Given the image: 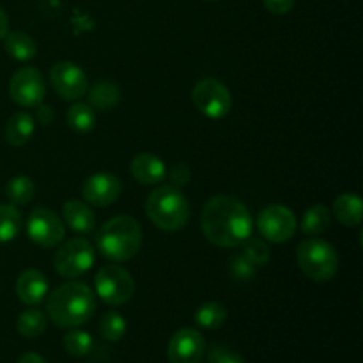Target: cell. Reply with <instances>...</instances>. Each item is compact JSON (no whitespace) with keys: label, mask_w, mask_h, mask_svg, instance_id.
Segmentation results:
<instances>
[{"label":"cell","mask_w":363,"mask_h":363,"mask_svg":"<svg viewBox=\"0 0 363 363\" xmlns=\"http://www.w3.org/2000/svg\"><path fill=\"white\" fill-rule=\"evenodd\" d=\"M87 98H89V105L94 106L96 110H110L119 103L121 98V91L113 82H106V80H99L92 85L91 89H87Z\"/></svg>","instance_id":"cell-21"},{"label":"cell","mask_w":363,"mask_h":363,"mask_svg":"<svg viewBox=\"0 0 363 363\" xmlns=\"http://www.w3.org/2000/svg\"><path fill=\"white\" fill-rule=\"evenodd\" d=\"M35 184L30 177L16 176L6 184V197L13 206H25L34 199Z\"/></svg>","instance_id":"cell-25"},{"label":"cell","mask_w":363,"mask_h":363,"mask_svg":"<svg viewBox=\"0 0 363 363\" xmlns=\"http://www.w3.org/2000/svg\"><path fill=\"white\" fill-rule=\"evenodd\" d=\"M38 121L41 124H50L53 121V112L50 106H43V105H38Z\"/></svg>","instance_id":"cell-35"},{"label":"cell","mask_w":363,"mask_h":363,"mask_svg":"<svg viewBox=\"0 0 363 363\" xmlns=\"http://www.w3.org/2000/svg\"><path fill=\"white\" fill-rule=\"evenodd\" d=\"M99 333L108 342H117L126 333V319L117 312H106L99 321Z\"/></svg>","instance_id":"cell-29"},{"label":"cell","mask_w":363,"mask_h":363,"mask_svg":"<svg viewBox=\"0 0 363 363\" xmlns=\"http://www.w3.org/2000/svg\"><path fill=\"white\" fill-rule=\"evenodd\" d=\"M296 261L303 275L314 282H328L339 272L337 250L325 240L311 238L298 245Z\"/></svg>","instance_id":"cell-5"},{"label":"cell","mask_w":363,"mask_h":363,"mask_svg":"<svg viewBox=\"0 0 363 363\" xmlns=\"http://www.w3.org/2000/svg\"><path fill=\"white\" fill-rule=\"evenodd\" d=\"M241 245H243V255L254 266H264L268 264L269 259H272V250H269L268 245L264 243V240L250 236Z\"/></svg>","instance_id":"cell-30"},{"label":"cell","mask_w":363,"mask_h":363,"mask_svg":"<svg viewBox=\"0 0 363 363\" xmlns=\"http://www.w3.org/2000/svg\"><path fill=\"white\" fill-rule=\"evenodd\" d=\"M209 362L211 363H245L243 357H241L240 353L229 350L227 346H220V344L211 346V350H209Z\"/></svg>","instance_id":"cell-32"},{"label":"cell","mask_w":363,"mask_h":363,"mask_svg":"<svg viewBox=\"0 0 363 363\" xmlns=\"http://www.w3.org/2000/svg\"><path fill=\"white\" fill-rule=\"evenodd\" d=\"M96 294L105 301L106 305H124L133 298L135 280L126 268L119 264H106L96 273L94 280Z\"/></svg>","instance_id":"cell-6"},{"label":"cell","mask_w":363,"mask_h":363,"mask_svg":"<svg viewBox=\"0 0 363 363\" xmlns=\"http://www.w3.org/2000/svg\"><path fill=\"white\" fill-rule=\"evenodd\" d=\"M16 328L20 335L27 337V339H34V337H39L46 330V315L39 308H28V311L20 314L16 321Z\"/></svg>","instance_id":"cell-27"},{"label":"cell","mask_w":363,"mask_h":363,"mask_svg":"<svg viewBox=\"0 0 363 363\" xmlns=\"http://www.w3.org/2000/svg\"><path fill=\"white\" fill-rule=\"evenodd\" d=\"M332 222V213L325 204H314L305 211L301 218V230L307 236H318L323 234L330 227Z\"/></svg>","instance_id":"cell-22"},{"label":"cell","mask_w":363,"mask_h":363,"mask_svg":"<svg viewBox=\"0 0 363 363\" xmlns=\"http://www.w3.org/2000/svg\"><path fill=\"white\" fill-rule=\"evenodd\" d=\"M16 294L21 303L39 305L48 294V280L38 269H25L16 280Z\"/></svg>","instance_id":"cell-15"},{"label":"cell","mask_w":363,"mask_h":363,"mask_svg":"<svg viewBox=\"0 0 363 363\" xmlns=\"http://www.w3.org/2000/svg\"><path fill=\"white\" fill-rule=\"evenodd\" d=\"M21 215L13 204H0V243H9L20 234Z\"/></svg>","instance_id":"cell-26"},{"label":"cell","mask_w":363,"mask_h":363,"mask_svg":"<svg viewBox=\"0 0 363 363\" xmlns=\"http://www.w3.org/2000/svg\"><path fill=\"white\" fill-rule=\"evenodd\" d=\"M50 82H52L53 91L66 101H77L82 96H85L89 89V78L85 71L67 60L53 64L50 69Z\"/></svg>","instance_id":"cell-11"},{"label":"cell","mask_w":363,"mask_h":363,"mask_svg":"<svg viewBox=\"0 0 363 363\" xmlns=\"http://www.w3.org/2000/svg\"><path fill=\"white\" fill-rule=\"evenodd\" d=\"M46 312L59 328H78L94 315V293L84 282H66L52 291Z\"/></svg>","instance_id":"cell-2"},{"label":"cell","mask_w":363,"mask_h":363,"mask_svg":"<svg viewBox=\"0 0 363 363\" xmlns=\"http://www.w3.org/2000/svg\"><path fill=\"white\" fill-rule=\"evenodd\" d=\"M170 363H201L206 354V340L197 330L181 328L169 342Z\"/></svg>","instance_id":"cell-13"},{"label":"cell","mask_w":363,"mask_h":363,"mask_svg":"<svg viewBox=\"0 0 363 363\" xmlns=\"http://www.w3.org/2000/svg\"><path fill=\"white\" fill-rule=\"evenodd\" d=\"M46 92L45 78L35 67H21L9 82V94L16 105L32 108L43 103Z\"/></svg>","instance_id":"cell-10"},{"label":"cell","mask_w":363,"mask_h":363,"mask_svg":"<svg viewBox=\"0 0 363 363\" xmlns=\"http://www.w3.org/2000/svg\"><path fill=\"white\" fill-rule=\"evenodd\" d=\"M27 234L39 247H57L64 240V223L50 209L35 208L27 220Z\"/></svg>","instance_id":"cell-12"},{"label":"cell","mask_w":363,"mask_h":363,"mask_svg":"<svg viewBox=\"0 0 363 363\" xmlns=\"http://www.w3.org/2000/svg\"><path fill=\"white\" fill-rule=\"evenodd\" d=\"M262 2L273 14H287L294 7V0H262Z\"/></svg>","instance_id":"cell-34"},{"label":"cell","mask_w":363,"mask_h":363,"mask_svg":"<svg viewBox=\"0 0 363 363\" xmlns=\"http://www.w3.org/2000/svg\"><path fill=\"white\" fill-rule=\"evenodd\" d=\"M191 101L195 108L208 119H222L233 108V96L229 89L215 78L197 82L191 91Z\"/></svg>","instance_id":"cell-8"},{"label":"cell","mask_w":363,"mask_h":363,"mask_svg":"<svg viewBox=\"0 0 363 363\" xmlns=\"http://www.w3.org/2000/svg\"><path fill=\"white\" fill-rule=\"evenodd\" d=\"M335 218L344 227H358L363 220V202L360 195L342 194L333 201Z\"/></svg>","instance_id":"cell-18"},{"label":"cell","mask_w":363,"mask_h":363,"mask_svg":"<svg viewBox=\"0 0 363 363\" xmlns=\"http://www.w3.org/2000/svg\"><path fill=\"white\" fill-rule=\"evenodd\" d=\"M259 233L272 243H286L296 233V216L287 206L269 204L259 213Z\"/></svg>","instance_id":"cell-9"},{"label":"cell","mask_w":363,"mask_h":363,"mask_svg":"<svg viewBox=\"0 0 363 363\" xmlns=\"http://www.w3.org/2000/svg\"><path fill=\"white\" fill-rule=\"evenodd\" d=\"M35 121L30 113L16 112L6 124V140L14 147L25 145L34 135Z\"/></svg>","instance_id":"cell-19"},{"label":"cell","mask_w":363,"mask_h":363,"mask_svg":"<svg viewBox=\"0 0 363 363\" xmlns=\"http://www.w3.org/2000/svg\"><path fill=\"white\" fill-rule=\"evenodd\" d=\"M142 227L133 216L119 215L103 223L96 234V248L113 262H126L140 252Z\"/></svg>","instance_id":"cell-3"},{"label":"cell","mask_w":363,"mask_h":363,"mask_svg":"<svg viewBox=\"0 0 363 363\" xmlns=\"http://www.w3.org/2000/svg\"><path fill=\"white\" fill-rule=\"evenodd\" d=\"M169 176H170V181L174 183V186L183 188V186H186L188 183H190L191 170H190V167L186 165V163H177V165H174L172 169H170Z\"/></svg>","instance_id":"cell-33"},{"label":"cell","mask_w":363,"mask_h":363,"mask_svg":"<svg viewBox=\"0 0 363 363\" xmlns=\"http://www.w3.org/2000/svg\"><path fill=\"white\" fill-rule=\"evenodd\" d=\"M7 32H9V18H7L6 11L0 7V39L6 38Z\"/></svg>","instance_id":"cell-36"},{"label":"cell","mask_w":363,"mask_h":363,"mask_svg":"<svg viewBox=\"0 0 363 363\" xmlns=\"http://www.w3.org/2000/svg\"><path fill=\"white\" fill-rule=\"evenodd\" d=\"M123 191V183L117 176L110 172H98L87 177L82 186V195L85 201L96 208H106L119 199Z\"/></svg>","instance_id":"cell-14"},{"label":"cell","mask_w":363,"mask_h":363,"mask_svg":"<svg viewBox=\"0 0 363 363\" xmlns=\"http://www.w3.org/2000/svg\"><path fill=\"white\" fill-rule=\"evenodd\" d=\"M201 227L211 245L236 248L252 236L254 222L243 202L230 195H215L202 208Z\"/></svg>","instance_id":"cell-1"},{"label":"cell","mask_w":363,"mask_h":363,"mask_svg":"<svg viewBox=\"0 0 363 363\" xmlns=\"http://www.w3.org/2000/svg\"><path fill=\"white\" fill-rule=\"evenodd\" d=\"M64 222L71 230L80 234H89L96 227V215L87 204L80 201H67L62 206Z\"/></svg>","instance_id":"cell-17"},{"label":"cell","mask_w":363,"mask_h":363,"mask_svg":"<svg viewBox=\"0 0 363 363\" xmlns=\"http://www.w3.org/2000/svg\"><path fill=\"white\" fill-rule=\"evenodd\" d=\"M18 363H46L45 358L38 353H25L23 357L18 360Z\"/></svg>","instance_id":"cell-37"},{"label":"cell","mask_w":363,"mask_h":363,"mask_svg":"<svg viewBox=\"0 0 363 363\" xmlns=\"http://www.w3.org/2000/svg\"><path fill=\"white\" fill-rule=\"evenodd\" d=\"M4 48L13 59L21 60V62L32 60L38 53V45H35L34 39L21 30L7 32L6 38H4Z\"/></svg>","instance_id":"cell-20"},{"label":"cell","mask_w":363,"mask_h":363,"mask_svg":"<svg viewBox=\"0 0 363 363\" xmlns=\"http://www.w3.org/2000/svg\"><path fill=\"white\" fill-rule=\"evenodd\" d=\"M94 247H92L87 240L74 238V240L66 241V243L55 252L53 266H55L57 273H59L60 277L73 280L85 275V273L94 266Z\"/></svg>","instance_id":"cell-7"},{"label":"cell","mask_w":363,"mask_h":363,"mask_svg":"<svg viewBox=\"0 0 363 363\" xmlns=\"http://www.w3.org/2000/svg\"><path fill=\"white\" fill-rule=\"evenodd\" d=\"M206 2H215V0H206Z\"/></svg>","instance_id":"cell-38"},{"label":"cell","mask_w":363,"mask_h":363,"mask_svg":"<svg viewBox=\"0 0 363 363\" xmlns=\"http://www.w3.org/2000/svg\"><path fill=\"white\" fill-rule=\"evenodd\" d=\"M145 211L149 220L167 233L183 229L190 218V204L181 188L174 184H163L152 190L145 202Z\"/></svg>","instance_id":"cell-4"},{"label":"cell","mask_w":363,"mask_h":363,"mask_svg":"<svg viewBox=\"0 0 363 363\" xmlns=\"http://www.w3.org/2000/svg\"><path fill=\"white\" fill-rule=\"evenodd\" d=\"M227 319V308L225 305L218 303V301H208L202 303L195 312V321L201 328L206 330H216L225 323Z\"/></svg>","instance_id":"cell-24"},{"label":"cell","mask_w":363,"mask_h":363,"mask_svg":"<svg viewBox=\"0 0 363 363\" xmlns=\"http://www.w3.org/2000/svg\"><path fill=\"white\" fill-rule=\"evenodd\" d=\"M62 342H64V350H66L71 357H78V358L87 357V354L92 351V347H94V340H92V337L89 335L87 332H84V330H77V328L67 332Z\"/></svg>","instance_id":"cell-28"},{"label":"cell","mask_w":363,"mask_h":363,"mask_svg":"<svg viewBox=\"0 0 363 363\" xmlns=\"http://www.w3.org/2000/svg\"><path fill=\"white\" fill-rule=\"evenodd\" d=\"M67 124L74 133H89L96 126L94 108L87 103H74L67 110Z\"/></svg>","instance_id":"cell-23"},{"label":"cell","mask_w":363,"mask_h":363,"mask_svg":"<svg viewBox=\"0 0 363 363\" xmlns=\"http://www.w3.org/2000/svg\"><path fill=\"white\" fill-rule=\"evenodd\" d=\"M131 176L142 184H158L165 179L167 167L158 156L140 152L131 160Z\"/></svg>","instance_id":"cell-16"},{"label":"cell","mask_w":363,"mask_h":363,"mask_svg":"<svg viewBox=\"0 0 363 363\" xmlns=\"http://www.w3.org/2000/svg\"><path fill=\"white\" fill-rule=\"evenodd\" d=\"M255 268H257V266L252 264V262L248 261L243 254L236 255V257L230 259V273H233L234 279L243 280V282L254 279Z\"/></svg>","instance_id":"cell-31"}]
</instances>
